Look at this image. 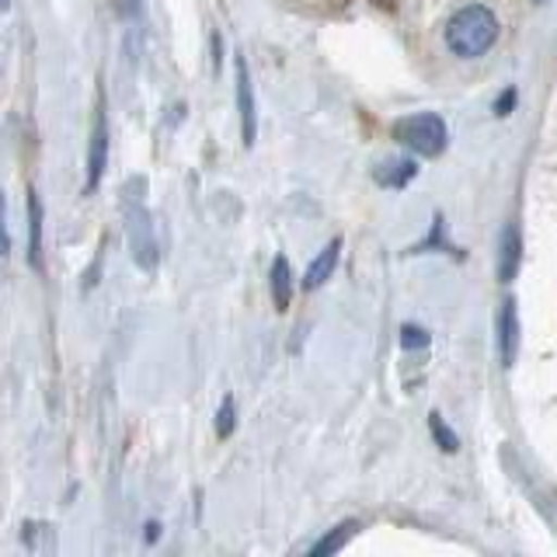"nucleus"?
<instances>
[{"mask_svg": "<svg viewBox=\"0 0 557 557\" xmlns=\"http://www.w3.org/2000/svg\"><path fill=\"white\" fill-rule=\"evenodd\" d=\"M495 39H498V17L484 4H470L457 11L453 22L446 25V42L463 60L484 57V52L495 46Z\"/></svg>", "mask_w": 557, "mask_h": 557, "instance_id": "nucleus-1", "label": "nucleus"}, {"mask_svg": "<svg viewBox=\"0 0 557 557\" xmlns=\"http://www.w3.org/2000/svg\"><path fill=\"white\" fill-rule=\"evenodd\" d=\"M133 188V185H129ZM126 188V199H122V213H126V237H129V251H133V261L139 269L153 272L157 269V237H153V223H150V213H147V202H144V188H139V196Z\"/></svg>", "mask_w": 557, "mask_h": 557, "instance_id": "nucleus-2", "label": "nucleus"}, {"mask_svg": "<svg viewBox=\"0 0 557 557\" xmlns=\"http://www.w3.org/2000/svg\"><path fill=\"white\" fill-rule=\"evenodd\" d=\"M397 144H405L418 157H440L446 150V122L440 115H408L394 122Z\"/></svg>", "mask_w": 557, "mask_h": 557, "instance_id": "nucleus-3", "label": "nucleus"}, {"mask_svg": "<svg viewBox=\"0 0 557 557\" xmlns=\"http://www.w3.org/2000/svg\"><path fill=\"white\" fill-rule=\"evenodd\" d=\"M237 70V109H240V136H244V147L255 144L258 126H255V95H251V77H248V63L244 57L234 60Z\"/></svg>", "mask_w": 557, "mask_h": 557, "instance_id": "nucleus-4", "label": "nucleus"}, {"mask_svg": "<svg viewBox=\"0 0 557 557\" xmlns=\"http://www.w3.org/2000/svg\"><path fill=\"white\" fill-rule=\"evenodd\" d=\"M519 352V313L516 300H502L498 307V359L502 366H512Z\"/></svg>", "mask_w": 557, "mask_h": 557, "instance_id": "nucleus-5", "label": "nucleus"}, {"mask_svg": "<svg viewBox=\"0 0 557 557\" xmlns=\"http://www.w3.org/2000/svg\"><path fill=\"white\" fill-rule=\"evenodd\" d=\"M104 153H109V126H104V112L98 109V119H95V136H91V157H87V191L98 188V182H101Z\"/></svg>", "mask_w": 557, "mask_h": 557, "instance_id": "nucleus-6", "label": "nucleus"}, {"mask_svg": "<svg viewBox=\"0 0 557 557\" xmlns=\"http://www.w3.org/2000/svg\"><path fill=\"white\" fill-rule=\"evenodd\" d=\"M414 161L411 157H387V161H380L373 168V178L383 185V188H405L411 178H414Z\"/></svg>", "mask_w": 557, "mask_h": 557, "instance_id": "nucleus-7", "label": "nucleus"}, {"mask_svg": "<svg viewBox=\"0 0 557 557\" xmlns=\"http://www.w3.org/2000/svg\"><path fill=\"white\" fill-rule=\"evenodd\" d=\"M338 255H342V237H335L327 244V248L310 261V269H307V278H304V286L307 289H321L327 278H331V272H335V265H338Z\"/></svg>", "mask_w": 557, "mask_h": 557, "instance_id": "nucleus-8", "label": "nucleus"}, {"mask_svg": "<svg viewBox=\"0 0 557 557\" xmlns=\"http://www.w3.org/2000/svg\"><path fill=\"white\" fill-rule=\"evenodd\" d=\"M522 261V240H519V226H509L502 237V255H498V278L502 283H509V278L516 275Z\"/></svg>", "mask_w": 557, "mask_h": 557, "instance_id": "nucleus-9", "label": "nucleus"}, {"mask_svg": "<svg viewBox=\"0 0 557 557\" xmlns=\"http://www.w3.org/2000/svg\"><path fill=\"white\" fill-rule=\"evenodd\" d=\"M272 300H275V310H289V300H293V272L283 255L272 261Z\"/></svg>", "mask_w": 557, "mask_h": 557, "instance_id": "nucleus-10", "label": "nucleus"}, {"mask_svg": "<svg viewBox=\"0 0 557 557\" xmlns=\"http://www.w3.org/2000/svg\"><path fill=\"white\" fill-rule=\"evenodd\" d=\"M28 209H32V265L39 269L42 265V206H39V196L28 191Z\"/></svg>", "mask_w": 557, "mask_h": 557, "instance_id": "nucleus-11", "label": "nucleus"}, {"mask_svg": "<svg viewBox=\"0 0 557 557\" xmlns=\"http://www.w3.org/2000/svg\"><path fill=\"white\" fill-rule=\"evenodd\" d=\"M359 530V522H342L338 530H331L318 547H313V557H324V554H331V550H342L348 540H352V533Z\"/></svg>", "mask_w": 557, "mask_h": 557, "instance_id": "nucleus-12", "label": "nucleus"}, {"mask_svg": "<svg viewBox=\"0 0 557 557\" xmlns=\"http://www.w3.org/2000/svg\"><path fill=\"white\" fill-rule=\"evenodd\" d=\"M429 425H432L435 443H440L446 453H457V449H460V440H457V435H453V429H446V425H443V418H440V414H432V418H429Z\"/></svg>", "mask_w": 557, "mask_h": 557, "instance_id": "nucleus-13", "label": "nucleus"}, {"mask_svg": "<svg viewBox=\"0 0 557 557\" xmlns=\"http://www.w3.org/2000/svg\"><path fill=\"white\" fill-rule=\"evenodd\" d=\"M400 345H405V348H425L429 345V331L405 324V327H400Z\"/></svg>", "mask_w": 557, "mask_h": 557, "instance_id": "nucleus-14", "label": "nucleus"}, {"mask_svg": "<svg viewBox=\"0 0 557 557\" xmlns=\"http://www.w3.org/2000/svg\"><path fill=\"white\" fill-rule=\"evenodd\" d=\"M231 432H234V397H226L220 414H216V435H223V440H226Z\"/></svg>", "mask_w": 557, "mask_h": 557, "instance_id": "nucleus-15", "label": "nucleus"}, {"mask_svg": "<svg viewBox=\"0 0 557 557\" xmlns=\"http://www.w3.org/2000/svg\"><path fill=\"white\" fill-rule=\"evenodd\" d=\"M512 104H516V91L509 87V91H505V95L495 101V115H509V112H512Z\"/></svg>", "mask_w": 557, "mask_h": 557, "instance_id": "nucleus-16", "label": "nucleus"}]
</instances>
